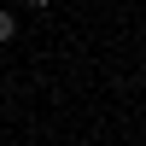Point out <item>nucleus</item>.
<instances>
[{"mask_svg": "<svg viewBox=\"0 0 146 146\" xmlns=\"http://www.w3.org/2000/svg\"><path fill=\"white\" fill-rule=\"evenodd\" d=\"M12 35H18V18H12L6 6H0V41H12Z\"/></svg>", "mask_w": 146, "mask_h": 146, "instance_id": "nucleus-1", "label": "nucleus"}]
</instances>
